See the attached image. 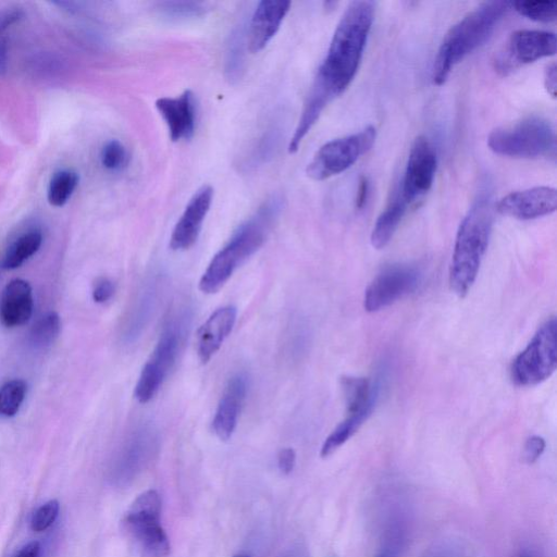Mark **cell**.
Instances as JSON below:
<instances>
[{"instance_id":"obj_1","label":"cell","mask_w":557,"mask_h":557,"mask_svg":"<svg viewBox=\"0 0 557 557\" xmlns=\"http://www.w3.org/2000/svg\"><path fill=\"white\" fill-rule=\"evenodd\" d=\"M374 16L373 3L353 2L334 31L327 56L314 80L333 98L341 95L354 80L362 63Z\"/></svg>"},{"instance_id":"obj_2","label":"cell","mask_w":557,"mask_h":557,"mask_svg":"<svg viewBox=\"0 0 557 557\" xmlns=\"http://www.w3.org/2000/svg\"><path fill=\"white\" fill-rule=\"evenodd\" d=\"M511 8L509 2L481 4L462 18L443 37L433 64V82L443 85L456 65L484 45Z\"/></svg>"},{"instance_id":"obj_3","label":"cell","mask_w":557,"mask_h":557,"mask_svg":"<svg viewBox=\"0 0 557 557\" xmlns=\"http://www.w3.org/2000/svg\"><path fill=\"white\" fill-rule=\"evenodd\" d=\"M281 209V200L271 198L232 235L231 240L214 256L200 281L203 293H217L246 259L264 245L272 224Z\"/></svg>"},{"instance_id":"obj_4","label":"cell","mask_w":557,"mask_h":557,"mask_svg":"<svg viewBox=\"0 0 557 557\" xmlns=\"http://www.w3.org/2000/svg\"><path fill=\"white\" fill-rule=\"evenodd\" d=\"M492 226L490 197L480 196L468 210L456 234L450 286L457 296L465 297L473 288L488 250Z\"/></svg>"},{"instance_id":"obj_5","label":"cell","mask_w":557,"mask_h":557,"mask_svg":"<svg viewBox=\"0 0 557 557\" xmlns=\"http://www.w3.org/2000/svg\"><path fill=\"white\" fill-rule=\"evenodd\" d=\"M490 150L511 158L555 156L556 135L551 123L541 117H529L514 126L495 129L488 136Z\"/></svg>"},{"instance_id":"obj_6","label":"cell","mask_w":557,"mask_h":557,"mask_svg":"<svg viewBox=\"0 0 557 557\" xmlns=\"http://www.w3.org/2000/svg\"><path fill=\"white\" fill-rule=\"evenodd\" d=\"M160 516L162 500L158 492L150 490L134 501L123 521L127 534L144 557H166L170 553Z\"/></svg>"},{"instance_id":"obj_7","label":"cell","mask_w":557,"mask_h":557,"mask_svg":"<svg viewBox=\"0 0 557 557\" xmlns=\"http://www.w3.org/2000/svg\"><path fill=\"white\" fill-rule=\"evenodd\" d=\"M557 367V321L544 324L512 365L511 375L518 387H534L548 380Z\"/></svg>"},{"instance_id":"obj_8","label":"cell","mask_w":557,"mask_h":557,"mask_svg":"<svg viewBox=\"0 0 557 557\" xmlns=\"http://www.w3.org/2000/svg\"><path fill=\"white\" fill-rule=\"evenodd\" d=\"M185 327H187V316L172 318L165 326L135 386L134 396L140 403L151 402L162 388L170 370L176 364Z\"/></svg>"},{"instance_id":"obj_9","label":"cell","mask_w":557,"mask_h":557,"mask_svg":"<svg viewBox=\"0 0 557 557\" xmlns=\"http://www.w3.org/2000/svg\"><path fill=\"white\" fill-rule=\"evenodd\" d=\"M376 138V128L368 126L360 132L328 142L320 147L308 164L307 176L315 181H324L340 175L373 148Z\"/></svg>"},{"instance_id":"obj_10","label":"cell","mask_w":557,"mask_h":557,"mask_svg":"<svg viewBox=\"0 0 557 557\" xmlns=\"http://www.w3.org/2000/svg\"><path fill=\"white\" fill-rule=\"evenodd\" d=\"M422 282V272L412 265H392L383 269L365 292L364 307L376 313L410 295Z\"/></svg>"},{"instance_id":"obj_11","label":"cell","mask_w":557,"mask_h":557,"mask_svg":"<svg viewBox=\"0 0 557 557\" xmlns=\"http://www.w3.org/2000/svg\"><path fill=\"white\" fill-rule=\"evenodd\" d=\"M557 49L556 34L541 30H518L514 32L497 60V69L506 74L513 69L554 56Z\"/></svg>"},{"instance_id":"obj_12","label":"cell","mask_w":557,"mask_h":557,"mask_svg":"<svg viewBox=\"0 0 557 557\" xmlns=\"http://www.w3.org/2000/svg\"><path fill=\"white\" fill-rule=\"evenodd\" d=\"M437 167L438 157L435 146L426 136H418L408 156L400 191L407 204L429 192L436 178Z\"/></svg>"},{"instance_id":"obj_13","label":"cell","mask_w":557,"mask_h":557,"mask_svg":"<svg viewBox=\"0 0 557 557\" xmlns=\"http://www.w3.org/2000/svg\"><path fill=\"white\" fill-rule=\"evenodd\" d=\"M557 191L536 187L505 195L495 209L498 213L518 220H534L556 212Z\"/></svg>"},{"instance_id":"obj_14","label":"cell","mask_w":557,"mask_h":557,"mask_svg":"<svg viewBox=\"0 0 557 557\" xmlns=\"http://www.w3.org/2000/svg\"><path fill=\"white\" fill-rule=\"evenodd\" d=\"M213 200L214 189L210 185L195 192L171 234L172 251H187L197 242Z\"/></svg>"},{"instance_id":"obj_15","label":"cell","mask_w":557,"mask_h":557,"mask_svg":"<svg viewBox=\"0 0 557 557\" xmlns=\"http://www.w3.org/2000/svg\"><path fill=\"white\" fill-rule=\"evenodd\" d=\"M291 8L288 0H263L256 7L247 31V49L262 52L280 30Z\"/></svg>"},{"instance_id":"obj_16","label":"cell","mask_w":557,"mask_h":557,"mask_svg":"<svg viewBox=\"0 0 557 557\" xmlns=\"http://www.w3.org/2000/svg\"><path fill=\"white\" fill-rule=\"evenodd\" d=\"M156 108L166 122L172 142L193 138L196 128V103L191 91H185L177 97L159 98Z\"/></svg>"},{"instance_id":"obj_17","label":"cell","mask_w":557,"mask_h":557,"mask_svg":"<svg viewBox=\"0 0 557 557\" xmlns=\"http://www.w3.org/2000/svg\"><path fill=\"white\" fill-rule=\"evenodd\" d=\"M238 311L234 306H225L217 309L210 316L196 336V351L203 364H207L220 350L222 343L232 332Z\"/></svg>"},{"instance_id":"obj_18","label":"cell","mask_w":557,"mask_h":557,"mask_svg":"<svg viewBox=\"0 0 557 557\" xmlns=\"http://www.w3.org/2000/svg\"><path fill=\"white\" fill-rule=\"evenodd\" d=\"M249 390V381L243 374L230 379L217 407L213 429L220 440H229L237 429L242 406Z\"/></svg>"},{"instance_id":"obj_19","label":"cell","mask_w":557,"mask_h":557,"mask_svg":"<svg viewBox=\"0 0 557 557\" xmlns=\"http://www.w3.org/2000/svg\"><path fill=\"white\" fill-rule=\"evenodd\" d=\"M34 311L33 291L26 280H11L0 295V321L7 328L27 325Z\"/></svg>"},{"instance_id":"obj_20","label":"cell","mask_w":557,"mask_h":557,"mask_svg":"<svg viewBox=\"0 0 557 557\" xmlns=\"http://www.w3.org/2000/svg\"><path fill=\"white\" fill-rule=\"evenodd\" d=\"M407 203L405 202L401 192L396 195L389 203L387 208L378 217L373 233H371V244L377 250L385 249L390 243L401 225L405 216Z\"/></svg>"},{"instance_id":"obj_21","label":"cell","mask_w":557,"mask_h":557,"mask_svg":"<svg viewBox=\"0 0 557 557\" xmlns=\"http://www.w3.org/2000/svg\"><path fill=\"white\" fill-rule=\"evenodd\" d=\"M43 235L39 231H31L21 235L9 246L3 259L2 267L5 270H15L40 251Z\"/></svg>"},{"instance_id":"obj_22","label":"cell","mask_w":557,"mask_h":557,"mask_svg":"<svg viewBox=\"0 0 557 557\" xmlns=\"http://www.w3.org/2000/svg\"><path fill=\"white\" fill-rule=\"evenodd\" d=\"M157 299L155 281L148 282L140 295V300L131 317L128 338L134 340L141 336L148 321H150Z\"/></svg>"},{"instance_id":"obj_23","label":"cell","mask_w":557,"mask_h":557,"mask_svg":"<svg viewBox=\"0 0 557 557\" xmlns=\"http://www.w3.org/2000/svg\"><path fill=\"white\" fill-rule=\"evenodd\" d=\"M79 175L72 170H60L55 173L48 185L47 198L49 204L63 207L76 191L79 184Z\"/></svg>"},{"instance_id":"obj_24","label":"cell","mask_w":557,"mask_h":557,"mask_svg":"<svg viewBox=\"0 0 557 557\" xmlns=\"http://www.w3.org/2000/svg\"><path fill=\"white\" fill-rule=\"evenodd\" d=\"M28 386L21 379L10 380L0 388V417H15L26 400Z\"/></svg>"},{"instance_id":"obj_25","label":"cell","mask_w":557,"mask_h":557,"mask_svg":"<svg viewBox=\"0 0 557 557\" xmlns=\"http://www.w3.org/2000/svg\"><path fill=\"white\" fill-rule=\"evenodd\" d=\"M61 320L57 313L49 312L37 320L30 332V343L35 349H46L59 337Z\"/></svg>"},{"instance_id":"obj_26","label":"cell","mask_w":557,"mask_h":557,"mask_svg":"<svg viewBox=\"0 0 557 557\" xmlns=\"http://www.w3.org/2000/svg\"><path fill=\"white\" fill-rule=\"evenodd\" d=\"M511 7L519 15L532 21L550 23L557 19L556 2H525V0H521V2H512Z\"/></svg>"},{"instance_id":"obj_27","label":"cell","mask_w":557,"mask_h":557,"mask_svg":"<svg viewBox=\"0 0 557 557\" xmlns=\"http://www.w3.org/2000/svg\"><path fill=\"white\" fill-rule=\"evenodd\" d=\"M102 165L109 171H121L128 166L129 155L125 145L117 140L108 142L101 154Z\"/></svg>"},{"instance_id":"obj_28","label":"cell","mask_w":557,"mask_h":557,"mask_svg":"<svg viewBox=\"0 0 557 557\" xmlns=\"http://www.w3.org/2000/svg\"><path fill=\"white\" fill-rule=\"evenodd\" d=\"M60 513V504L57 500H51L37 509L31 519V528L35 532H44L51 528Z\"/></svg>"},{"instance_id":"obj_29","label":"cell","mask_w":557,"mask_h":557,"mask_svg":"<svg viewBox=\"0 0 557 557\" xmlns=\"http://www.w3.org/2000/svg\"><path fill=\"white\" fill-rule=\"evenodd\" d=\"M228 55L227 72L229 79L231 81L238 80L241 77L243 65V39L241 32L232 35Z\"/></svg>"},{"instance_id":"obj_30","label":"cell","mask_w":557,"mask_h":557,"mask_svg":"<svg viewBox=\"0 0 557 557\" xmlns=\"http://www.w3.org/2000/svg\"><path fill=\"white\" fill-rule=\"evenodd\" d=\"M163 10L168 16L176 18L198 16L203 12V8L195 3H166Z\"/></svg>"},{"instance_id":"obj_31","label":"cell","mask_w":557,"mask_h":557,"mask_svg":"<svg viewBox=\"0 0 557 557\" xmlns=\"http://www.w3.org/2000/svg\"><path fill=\"white\" fill-rule=\"evenodd\" d=\"M546 445V440H544L542 437H530L525 444L524 450L526 462L528 464L536 463L540 459L544 450H546Z\"/></svg>"},{"instance_id":"obj_32","label":"cell","mask_w":557,"mask_h":557,"mask_svg":"<svg viewBox=\"0 0 557 557\" xmlns=\"http://www.w3.org/2000/svg\"><path fill=\"white\" fill-rule=\"evenodd\" d=\"M116 292V287L113 281L102 278L99 279L93 289V300L98 304H104L111 300Z\"/></svg>"},{"instance_id":"obj_33","label":"cell","mask_w":557,"mask_h":557,"mask_svg":"<svg viewBox=\"0 0 557 557\" xmlns=\"http://www.w3.org/2000/svg\"><path fill=\"white\" fill-rule=\"evenodd\" d=\"M296 463L295 451L291 448L283 449L278 455V465L281 473L289 475L293 472Z\"/></svg>"},{"instance_id":"obj_34","label":"cell","mask_w":557,"mask_h":557,"mask_svg":"<svg viewBox=\"0 0 557 557\" xmlns=\"http://www.w3.org/2000/svg\"><path fill=\"white\" fill-rule=\"evenodd\" d=\"M370 191V183L366 177H362L358 182L355 206L357 209H363L367 203Z\"/></svg>"},{"instance_id":"obj_35","label":"cell","mask_w":557,"mask_h":557,"mask_svg":"<svg viewBox=\"0 0 557 557\" xmlns=\"http://www.w3.org/2000/svg\"><path fill=\"white\" fill-rule=\"evenodd\" d=\"M544 85H546L548 93L555 98L557 90V68L555 63L547 67L546 73H544Z\"/></svg>"},{"instance_id":"obj_36","label":"cell","mask_w":557,"mask_h":557,"mask_svg":"<svg viewBox=\"0 0 557 557\" xmlns=\"http://www.w3.org/2000/svg\"><path fill=\"white\" fill-rule=\"evenodd\" d=\"M402 547V541L386 538L385 547L382 548L376 557H398Z\"/></svg>"},{"instance_id":"obj_37","label":"cell","mask_w":557,"mask_h":557,"mask_svg":"<svg viewBox=\"0 0 557 557\" xmlns=\"http://www.w3.org/2000/svg\"><path fill=\"white\" fill-rule=\"evenodd\" d=\"M42 546L39 541H33L24 546L15 557H41Z\"/></svg>"},{"instance_id":"obj_38","label":"cell","mask_w":557,"mask_h":557,"mask_svg":"<svg viewBox=\"0 0 557 557\" xmlns=\"http://www.w3.org/2000/svg\"><path fill=\"white\" fill-rule=\"evenodd\" d=\"M430 557H454V554H452L451 551L445 549L433 553Z\"/></svg>"},{"instance_id":"obj_39","label":"cell","mask_w":557,"mask_h":557,"mask_svg":"<svg viewBox=\"0 0 557 557\" xmlns=\"http://www.w3.org/2000/svg\"><path fill=\"white\" fill-rule=\"evenodd\" d=\"M516 557H534L528 551H523L519 553Z\"/></svg>"},{"instance_id":"obj_40","label":"cell","mask_w":557,"mask_h":557,"mask_svg":"<svg viewBox=\"0 0 557 557\" xmlns=\"http://www.w3.org/2000/svg\"><path fill=\"white\" fill-rule=\"evenodd\" d=\"M234 557H249V556H246V555H237V556H234Z\"/></svg>"}]
</instances>
